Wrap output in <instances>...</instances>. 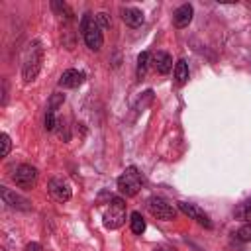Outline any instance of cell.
Masks as SVG:
<instances>
[{"label":"cell","instance_id":"11","mask_svg":"<svg viewBox=\"0 0 251 251\" xmlns=\"http://www.w3.org/2000/svg\"><path fill=\"white\" fill-rule=\"evenodd\" d=\"M122 20L126 25L129 27H139L143 22H145V16L139 8H133V6H127V8H122Z\"/></svg>","mask_w":251,"mask_h":251},{"label":"cell","instance_id":"12","mask_svg":"<svg viewBox=\"0 0 251 251\" xmlns=\"http://www.w3.org/2000/svg\"><path fill=\"white\" fill-rule=\"evenodd\" d=\"M192 16H194L192 6H190V4H182V6H178V8L175 10V14H173V24H175L176 27H186V25L192 22Z\"/></svg>","mask_w":251,"mask_h":251},{"label":"cell","instance_id":"23","mask_svg":"<svg viewBox=\"0 0 251 251\" xmlns=\"http://www.w3.org/2000/svg\"><path fill=\"white\" fill-rule=\"evenodd\" d=\"M63 102H65V96H63V94H55V96L51 98V104H49V108L57 110V106H59V104H63Z\"/></svg>","mask_w":251,"mask_h":251},{"label":"cell","instance_id":"10","mask_svg":"<svg viewBox=\"0 0 251 251\" xmlns=\"http://www.w3.org/2000/svg\"><path fill=\"white\" fill-rule=\"evenodd\" d=\"M82 82H84V73L76 71V69H67L59 78V86H63V88H76Z\"/></svg>","mask_w":251,"mask_h":251},{"label":"cell","instance_id":"19","mask_svg":"<svg viewBox=\"0 0 251 251\" xmlns=\"http://www.w3.org/2000/svg\"><path fill=\"white\" fill-rule=\"evenodd\" d=\"M55 126H57L55 110H53V108H47V114H45V129L51 131V129H55Z\"/></svg>","mask_w":251,"mask_h":251},{"label":"cell","instance_id":"22","mask_svg":"<svg viewBox=\"0 0 251 251\" xmlns=\"http://www.w3.org/2000/svg\"><path fill=\"white\" fill-rule=\"evenodd\" d=\"M53 8H55V10H59V12H61V14H63V12H65V14H67V18H71V16H73V14H71V10H69V6H67V4H61V2H53Z\"/></svg>","mask_w":251,"mask_h":251},{"label":"cell","instance_id":"24","mask_svg":"<svg viewBox=\"0 0 251 251\" xmlns=\"http://www.w3.org/2000/svg\"><path fill=\"white\" fill-rule=\"evenodd\" d=\"M25 251H41V245L39 243H27Z\"/></svg>","mask_w":251,"mask_h":251},{"label":"cell","instance_id":"5","mask_svg":"<svg viewBox=\"0 0 251 251\" xmlns=\"http://www.w3.org/2000/svg\"><path fill=\"white\" fill-rule=\"evenodd\" d=\"M147 208H149L151 216H155L157 220L169 222V220H175V216H176L175 206L169 204L165 198H159V196H151V198L147 200Z\"/></svg>","mask_w":251,"mask_h":251},{"label":"cell","instance_id":"15","mask_svg":"<svg viewBox=\"0 0 251 251\" xmlns=\"http://www.w3.org/2000/svg\"><path fill=\"white\" fill-rule=\"evenodd\" d=\"M233 216H235L237 220H243V222H249V224H251V200L241 202V204L233 210Z\"/></svg>","mask_w":251,"mask_h":251},{"label":"cell","instance_id":"13","mask_svg":"<svg viewBox=\"0 0 251 251\" xmlns=\"http://www.w3.org/2000/svg\"><path fill=\"white\" fill-rule=\"evenodd\" d=\"M153 67L157 69V73L167 75L173 69V57L167 51H157L155 57H153Z\"/></svg>","mask_w":251,"mask_h":251},{"label":"cell","instance_id":"18","mask_svg":"<svg viewBox=\"0 0 251 251\" xmlns=\"http://www.w3.org/2000/svg\"><path fill=\"white\" fill-rule=\"evenodd\" d=\"M12 149V139L8 133H0V157H8Z\"/></svg>","mask_w":251,"mask_h":251},{"label":"cell","instance_id":"1","mask_svg":"<svg viewBox=\"0 0 251 251\" xmlns=\"http://www.w3.org/2000/svg\"><path fill=\"white\" fill-rule=\"evenodd\" d=\"M41 63H43V47L41 43L35 39L27 45L25 55H24V65H22V76L25 82L35 80V76L41 71Z\"/></svg>","mask_w":251,"mask_h":251},{"label":"cell","instance_id":"8","mask_svg":"<svg viewBox=\"0 0 251 251\" xmlns=\"http://www.w3.org/2000/svg\"><path fill=\"white\" fill-rule=\"evenodd\" d=\"M178 210L182 212V214H186L190 220H196L200 226H204V227H212V222H210V218H208V214L202 210V208H198L196 204H188V202H178Z\"/></svg>","mask_w":251,"mask_h":251},{"label":"cell","instance_id":"4","mask_svg":"<svg viewBox=\"0 0 251 251\" xmlns=\"http://www.w3.org/2000/svg\"><path fill=\"white\" fill-rule=\"evenodd\" d=\"M104 220V226L108 229H118L126 224V202L120 198V196H114L110 198V204L102 216Z\"/></svg>","mask_w":251,"mask_h":251},{"label":"cell","instance_id":"3","mask_svg":"<svg viewBox=\"0 0 251 251\" xmlns=\"http://www.w3.org/2000/svg\"><path fill=\"white\" fill-rule=\"evenodd\" d=\"M141 184H143V178H141V173L135 169V167H127L120 176H118V190L122 196H135L139 190H141Z\"/></svg>","mask_w":251,"mask_h":251},{"label":"cell","instance_id":"7","mask_svg":"<svg viewBox=\"0 0 251 251\" xmlns=\"http://www.w3.org/2000/svg\"><path fill=\"white\" fill-rule=\"evenodd\" d=\"M0 196H2V200H4V204H8L10 208H14V210H29L31 208V204H29V200L27 198H24V196H20V194H16L14 190H10L8 186H0Z\"/></svg>","mask_w":251,"mask_h":251},{"label":"cell","instance_id":"17","mask_svg":"<svg viewBox=\"0 0 251 251\" xmlns=\"http://www.w3.org/2000/svg\"><path fill=\"white\" fill-rule=\"evenodd\" d=\"M147 65H149V53L143 51V53H139V57H137V76H139V78L145 76V73H147Z\"/></svg>","mask_w":251,"mask_h":251},{"label":"cell","instance_id":"21","mask_svg":"<svg viewBox=\"0 0 251 251\" xmlns=\"http://www.w3.org/2000/svg\"><path fill=\"white\" fill-rule=\"evenodd\" d=\"M237 237L241 241H251V224H245L239 231H237Z\"/></svg>","mask_w":251,"mask_h":251},{"label":"cell","instance_id":"9","mask_svg":"<svg viewBox=\"0 0 251 251\" xmlns=\"http://www.w3.org/2000/svg\"><path fill=\"white\" fill-rule=\"evenodd\" d=\"M49 194L57 200V202H67V200H71V184L67 182V180H63V178H51L49 180Z\"/></svg>","mask_w":251,"mask_h":251},{"label":"cell","instance_id":"14","mask_svg":"<svg viewBox=\"0 0 251 251\" xmlns=\"http://www.w3.org/2000/svg\"><path fill=\"white\" fill-rule=\"evenodd\" d=\"M175 78L178 84H184L188 80V65L184 59H178L176 65H175Z\"/></svg>","mask_w":251,"mask_h":251},{"label":"cell","instance_id":"25","mask_svg":"<svg viewBox=\"0 0 251 251\" xmlns=\"http://www.w3.org/2000/svg\"><path fill=\"white\" fill-rule=\"evenodd\" d=\"M159 251H175V249H159Z\"/></svg>","mask_w":251,"mask_h":251},{"label":"cell","instance_id":"2","mask_svg":"<svg viewBox=\"0 0 251 251\" xmlns=\"http://www.w3.org/2000/svg\"><path fill=\"white\" fill-rule=\"evenodd\" d=\"M80 31L84 37V43L88 45V49L92 51H100L102 43H104V35H102V27L96 24L92 14H84L80 20Z\"/></svg>","mask_w":251,"mask_h":251},{"label":"cell","instance_id":"16","mask_svg":"<svg viewBox=\"0 0 251 251\" xmlns=\"http://www.w3.org/2000/svg\"><path fill=\"white\" fill-rule=\"evenodd\" d=\"M129 224H131V231H133V233L141 235V233L145 231V220H143V216H141L139 212H133V214L129 216Z\"/></svg>","mask_w":251,"mask_h":251},{"label":"cell","instance_id":"6","mask_svg":"<svg viewBox=\"0 0 251 251\" xmlns=\"http://www.w3.org/2000/svg\"><path fill=\"white\" fill-rule=\"evenodd\" d=\"M12 178H14V182H16L20 188H33L35 182H37V169H35L33 165L24 163V165H20V167L16 169V173H14Z\"/></svg>","mask_w":251,"mask_h":251},{"label":"cell","instance_id":"20","mask_svg":"<svg viewBox=\"0 0 251 251\" xmlns=\"http://www.w3.org/2000/svg\"><path fill=\"white\" fill-rule=\"evenodd\" d=\"M94 20H96V24H98L102 29L110 27V24H112V20H110V16H108L106 12H98V14L94 16Z\"/></svg>","mask_w":251,"mask_h":251}]
</instances>
